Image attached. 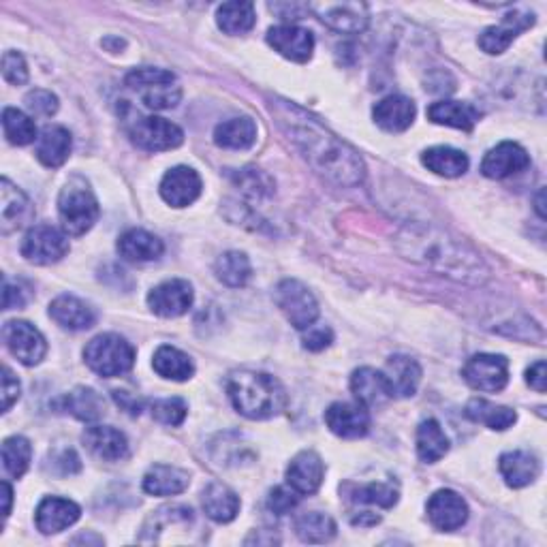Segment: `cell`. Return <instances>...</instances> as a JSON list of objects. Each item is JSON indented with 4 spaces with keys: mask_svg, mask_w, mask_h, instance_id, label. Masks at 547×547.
<instances>
[{
    "mask_svg": "<svg viewBox=\"0 0 547 547\" xmlns=\"http://www.w3.org/2000/svg\"><path fill=\"white\" fill-rule=\"evenodd\" d=\"M272 114L278 118L280 129L302 152L308 165L321 178L336 186H359L366 180V165L347 142L327 131L319 120L308 116L304 109L287 101L272 103Z\"/></svg>",
    "mask_w": 547,
    "mask_h": 547,
    "instance_id": "cell-1",
    "label": "cell"
},
{
    "mask_svg": "<svg viewBox=\"0 0 547 547\" xmlns=\"http://www.w3.org/2000/svg\"><path fill=\"white\" fill-rule=\"evenodd\" d=\"M398 253L417 265L466 285H481L488 265L477 250L453 233L424 223L406 225L396 236Z\"/></svg>",
    "mask_w": 547,
    "mask_h": 547,
    "instance_id": "cell-2",
    "label": "cell"
},
{
    "mask_svg": "<svg viewBox=\"0 0 547 547\" xmlns=\"http://www.w3.org/2000/svg\"><path fill=\"white\" fill-rule=\"evenodd\" d=\"M227 394L236 411L248 419H272L285 411L287 392L283 383L265 372L238 370L227 379Z\"/></svg>",
    "mask_w": 547,
    "mask_h": 547,
    "instance_id": "cell-3",
    "label": "cell"
},
{
    "mask_svg": "<svg viewBox=\"0 0 547 547\" xmlns=\"http://www.w3.org/2000/svg\"><path fill=\"white\" fill-rule=\"evenodd\" d=\"M99 214V201L84 178L75 176L62 186L58 195V216L67 236H84L95 227Z\"/></svg>",
    "mask_w": 547,
    "mask_h": 547,
    "instance_id": "cell-4",
    "label": "cell"
},
{
    "mask_svg": "<svg viewBox=\"0 0 547 547\" xmlns=\"http://www.w3.org/2000/svg\"><path fill=\"white\" fill-rule=\"evenodd\" d=\"M84 359L88 368L97 372L99 377L114 379L133 368L135 349L131 342L118 334H101L88 342L84 349Z\"/></svg>",
    "mask_w": 547,
    "mask_h": 547,
    "instance_id": "cell-5",
    "label": "cell"
},
{
    "mask_svg": "<svg viewBox=\"0 0 547 547\" xmlns=\"http://www.w3.org/2000/svg\"><path fill=\"white\" fill-rule=\"evenodd\" d=\"M133 92H137L139 99L144 101L148 109H171L176 107L182 99V88L176 80V75L165 69L142 67L135 69L124 80Z\"/></svg>",
    "mask_w": 547,
    "mask_h": 547,
    "instance_id": "cell-6",
    "label": "cell"
},
{
    "mask_svg": "<svg viewBox=\"0 0 547 547\" xmlns=\"http://www.w3.org/2000/svg\"><path fill=\"white\" fill-rule=\"evenodd\" d=\"M274 302L295 330L304 332L319 319V304L315 295L295 278H287L283 283H278L274 291Z\"/></svg>",
    "mask_w": 547,
    "mask_h": 547,
    "instance_id": "cell-7",
    "label": "cell"
},
{
    "mask_svg": "<svg viewBox=\"0 0 547 547\" xmlns=\"http://www.w3.org/2000/svg\"><path fill=\"white\" fill-rule=\"evenodd\" d=\"M69 238L65 231L52 225H35L26 231L22 240V257L35 265H52L69 253Z\"/></svg>",
    "mask_w": 547,
    "mask_h": 547,
    "instance_id": "cell-8",
    "label": "cell"
},
{
    "mask_svg": "<svg viewBox=\"0 0 547 547\" xmlns=\"http://www.w3.org/2000/svg\"><path fill=\"white\" fill-rule=\"evenodd\" d=\"M131 142L146 152H167L182 146L184 133L178 124L159 116H139L131 124Z\"/></svg>",
    "mask_w": 547,
    "mask_h": 547,
    "instance_id": "cell-9",
    "label": "cell"
},
{
    "mask_svg": "<svg viewBox=\"0 0 547 547\" xmlns=\"http://www.w3.org/2000/svg\"><path fill=\"white\" fill-rule=\"evenodd\" d=\"M462 377L477 392L496 394L500 389H505L509 381V362L503 355L479 353L464 364Z\"/></svg>",
    "mask_w": 547,
    "mask_h": 547,
    "instance_id": "cell-10",
    "label": "cell"
},
{
    "mask_svg": "<svg viewBox=\"0 0 547 547\" xmlns=\"http://www.w3.org/2000/svg\"><path fill=\"white\" fill-rule=\"evenodd\" d=\"M3 340L9 353L24 366L41 364L48 353V342L28 321H7L3 327Z\"/></svg>",
    "mask_w": 547,
    "mask_h": 547,
    "instance_id": "cell-11",
    "label": "cell"
},
{
    "mask_svg": "<svg viewBox=\"0 0 547 547\" xmlns=\"http://www.w3.org/2000/svg\"><path fill=\"white\" fill-rule=\"evenodd\" d=\"M308 9L317 15V18L330 26L340 35H359L364 33L370 13L368 5L364 3H312Z\"/></svg>",
    "mask_w": 547,
    "mask_h": 547,
    "instance_id": "cell-12",
    "label": "cell"
},
{
    "mask_svg": "<svg viewBox=\"0 0 547 547\" xmlns=\"http://www.w3.org/2000/svg\"><path fill=\"white\" fill-rule=\"evenodd\" d=\"M193 300H195L193 287L182 278L165 280V283L154 287L148 293L150 310L163 319H176L186 315L189 308L193 306Z\"/></svg>",
    "mask_w": 547,
    "mask_h": 547,
    "instance_id": "cell-13",
    "label": "cell"
},
{
    "mask_svg": "<svg viewBox=\"0 0 547 547\" xmlns=\"http://www.w3.org/2000/svg\"><path fill=\"white\" fill-rule=\"evenodd\" d=\"M325 424L340 439H362L370 430V413L362 402H334L325 411Z\"/></svg>",
    "mask_w": 547,
    "mask_h": 547,
    "instance_id": "cell-14",
    "label": "cell"
},
{
    "mask_svg": "<svg viewBox=\"0 0 547 547\" xmlns=\"http://www.w3.org/2000/svg\"><path fill=\"white\" fill-rule=\"evenodd\" d=\"M530 167L528 152L513 142H503L492 148L481 161V174L490 180H505L518 176Z\"/></svg>",
    "mask_w": 547,
    "mask_h": 547,
    "instance_id": "cell-15",
    "label": "cell"
},
{
    "mask_svg": "<svg viewBox=\"0 0 547 547\" xmlns=\"http://www.w3.org/2000/svg\"><path fill=\"white\" fill-rule=\"evenodd\" d=\"M535 24V15L533 13H524V11H513L509 15H505L503 22L498 26H490L481 33L479 37V48L490 54V56H498L509 50V45L518 39L520 33L528 30L530 26Z\"/></svg>",
    "mask_w": 547,
    "mask_h": 547,
    "instance_id": "cell-16",
    "label": "cell"
},
{
    "mask_svg": "<svg viewBox=\"0 0 547 547\" xmlns=\"http://www.w3.org/2000/svg\"><path fill=\"white\" fill-rule=\"evenodd\" d=\"M201 178L193 167L178 165L169 169L161 180V197L171 208H186L201 195Z\"/></svg>",
    "mask_w": 547,
    "mask_h": 547,
    "instance_id": "cell-17",
    "label": "cell"
},
{
    "mask_svg": "<svg viewBox=\"0 0 547 547\" xmlns=\"http://www.w3.org/2000/svg\"><path fill=\"white\" fill-rule=\"evenodd\" d=\"M428 520L436 530H443V533L462 528L468 520L466 500L453 490L434 492L428 500Z\"/></svg>",
    "mask_w": 547,
    "mask_h": 547,
    "instance_id": "cell-18",
    "label": "cell"
},
{
    "mask_svg": "<svg viewBox=\"0 0 547 547\" xmlns=\"http://www.w3.org/2000/svg\"><path fill=\"white\" fill-rule=\"evenodd\" d=\"M268 43L272 48L293 62H308L315 52V37L310 30L295 24H280L268 30Z\"/></svg>",
    "mask_w": 547,
    "mask_h": 547,
    "instance_id": "cell-19",
    "label": "cell"
},
{
    "mask_svg": "<svg viewBox=\"0 0 547 547\" xmlns=\"http://www.w3.org/2000/svg\"><path fill=\"white\" fill-rule=\"evenodd\" d=\"M35 218V208L30 199L13 186L7 178L0 182V231L13 233L26 227Z\"/></svg>",
    "mask_w": 547,
    "mask_h": 547,
    "instance_id": "cell-20",
    "label": "cell"
},
{
    "mask_svg": "<svg viewBox=\"0 0 547 547\" xmlns=\"http://www.w3.org/2000/svg\"><path fill=\"white\" fill-rule=\"evenodd\" d=\"M82 509L69 498L48 496L37 507V528L43 535H56L80 520Z\"/></svg>",
    "mask_w": 547,
    "mask_h": 547,
    "instance_id": "cell-21",
    "label": "cell"
},
{
    "mask_svg": "<svg viewBox=\"0 0 547 547\" xmlns=\"http://www.w3.org/2000/svg\"><path fill=\"white\" fill-rule=\"evenodd\" d=\"M325 477V464L319 453L300 451L287 466V483L298 494H315Z\"/></svg>",
    "mask_w": 547,
    "mask_h": 547,
    "instance_id": "cell-22",
    "label": "cell"
},
{
    "mask_svg": "<svg viewBox=\"0 0 547 547\" xmlns=\"http://www.w3.org/2000/svg\"><path fill=\"white\" fill-rule=\"evenodd\" d=\"M82 441L92 456L103 462H120L129 456V441L112 426H92L84 432Z\"/></svg>",
    "mask_w": 547,
    "mask_h": 547,
    "instance_id": "cell-23",
    "label": "cell"
},
{
    "mask_svg": "<svg viewBox=\"0 0 547 547\" xmlns=\"http://www.w3.org/2000/svg\"><path fill=\"white\" fill-rule=\"evenodd\" d=\"M417 116L415 103L404 95H389L372 109V118L387 133H402L413 124Z\"/></svg>",
    "mask_w": 547,
    "mask_h": 547,
    "instance_id": "cell-24",
    "label": "cell"
},
{
    "mask_svg": "<svg viewBox=\"0 0 547 547\" xmlns=\"http://www.w3.org/2000/svg\"><path fill=\"white\" fill-rule=\"evenodd\" d=\"M50 317L65 330L71 332H82L90 330L97 321L95 308L86 304L84 300L75 298V295H60L50 304Z\"/></svg>",
    "mask_w": 547,
    "mask_h": 547,
    "instance_id": "cell-25",
    "label": "cell"
},
{
    "mask_svg": "<svg viewBox=\"0 0 547 547\" xmlns=\"http://www.w3.org/2000/svg\"><path fill=\"white\" fill-rule=\"evenodd\" d=\"M118 253L129 263H150L163 257L165 246L146 229H129L118 240Z\"/></svg>",
    "mask_w": 547,
    "mask_h": 547,
    "instance_id": "cell-26",
    "label": "cell"
},
{
    "mask_svg": "<svg viewBox=\"0 0 547 547\" xmlns=\"http://www.w3.org/2000/svg\"><path fill=\"white\" fill-rule=\"evenodd\" d=\"M351 392L357 398V402H362L366 409L368 406H385L394 398L385 374L374 368H359L353 372Z\"/></svg>",
    "mask_w": 547,
    "mask_h": 547,
    "instance_id": "cell-27",
    "label": "cell"
},
{
    "mask_svg": "<svg viewBox=\"0 0 547 547\" xmlns=\"http://www.w3.org/2000/svg\"><path fill=\"white\" fill-rule=\"evenodd\" d=\"M500 475H503L505 483L509 488H526L533 483L539 473H541V464L537 460L535 453L530 451H509L500 456L498 462Z\"/></svg>",
    "mask_w": 547,
    "mask_h": 547,
    "instance_id": "cell-28",
    "label": "cell"
},
{
    "mask_svg": "<svg viewBox=\"0 0 547 547\" xmlns=\"http://www.w3.org/2000/svg\"><path fill=\"white\" fill-rule=\"evenodd\" d=\"M385 379L392 389L394 398H411L415 396L421 381V366L409 355H394L387 359Z\"/></svg>",
    "mask_w": 547,
    "mask_h": 547,
    "instance_id": "cell-29",
    "label": "cell"
},
{
    "mask_svg": "<svg viewBox=\"0 0 547 547\" xmlns=\"http://www.w3.org/2000/svg\"><path fill=\"white\" fill-rule=\"evenodd\" d=\"M71 148H73L71 133L65 127H60V124H52V127H45L39 133L35 154L45 167L56 169L67 163Z\"/></svg>",
    "mask_w": 547,
    "mask_h": 547,
    "instance_id": "cell-30",
    "label": "cell"
},
{
    "mask_svg": "<svg viewBox=\"0 0 547 547\" xmlns=\"http://www.w3.org/2000/svg\"><path fill=\"white\" fill-rule=\"evenodd\" d=\"M201 505L212 522L227 524L231 520H236V515L240 513V496L231 488H227L225 483L214 481L203 490Z\"/></svg>",
    "mask_w": 547,
    "mask_h": 547,
    "instance_id": "cell-31",
    "label": "cell"
},
{
    "mask_svg": "<svg viewBox=\"0 0 547 547\" xmlns=\"http://www.w3.org/2000/svg\"><path fill=\"white\" fill-rule=\"evenodd\" d=\"M428 118L434 124H445L460 131H473L479 122V109L462 101H436L428 107Z\"/></svg>",
    "mask_w": 547,
    "mask_h": 547,
    "instance_id": "cell-32",
    "label": "cell"
},
{
    "mask_svg": "<svg viewBox=\"0 0 547 547\" xmlns=\"http://www.w3.org/2000/svg\"><path fill=\"white\" fill-rule=\"evenodd\" d=\"M191 477L182 468L154 464L144 477V492L150 496H176L189 488Z\"/></svg>",
    "mask_w": 547,
    "mask_h": 547,
    "instance_id": "cell-33",
    "label": "cell"
},
{
    "mask_svg": "<svg viewBox=\"0 0 547 547\" xmlns=\"http://www.w3.org/2000/svg\"><path fill=\"white\" fill-rule=\"evenodd\" d=\"M214 142L218 148H225V150L253 148L257 142V124L246 116L225 120L216 127Z\"/></svg>",
    "mask_w": 547,
    "mask_h": 547,
    "instance_id": "cell-34",
    "label": "cell"
},
{
    "mask_svg": "<svg viewBox=\"0 0 547 547\" xmlns=\"http://www.w3.org/2000/svg\"><path fill=\"white\" fill-rule=\"evenodd\" d=\"M421 163H424L432 174L443 178H458L468 171V156L462 150L449 146H434L421 154Z\"/></svg>",
    "mask_w": 547,
    "mask_h": 547,
    "instance_id": "cell-35",
    "label": "cell"
},
{
    "mask_svg": "<svg viewBox=\"0 0 547 547\" xmlns=\"http://www.w3.org/2000/svg\"><path fill=\"white\" fill-rule=\"evenodd\" d=\"M464 415L468 419L477 421V424H483L490 430H498V432L509 430L515 421H518V413L509 409V406H500V404L481 400V398H475V400L468 402L466 409H464Z\"/></svg>",
    "mask_w": 547,
    "mask_h": 547,
    "instance_id": "cell-36",
    "label": "cell"
},
{
    "mask_svg": "<svg viewBox=\"0 0 547 547\" xmlns=\"http://www.w3.org/2000/svg\"><path fill=\"white\" fill-rule=\"evenodd\" d=\"M152 366L167 381H189L195 374L193 359L184 351H180L176 347H169V345H163V347L156 349Z\"/></svg>",
    "mask_w": 547,
    "mask_h": 547,
    "instance_id": "cell-37",
    "label": "cell"
},
{
    "mask_svg": "<svg viewBox=\"0 0 547 547\" xmlns=\"http://www.w3.org/2000/svg\"><path fill=\"white\" fill-rule=\"evenodd\" d=\"M449 439L436 419L421 421L417 428V456L421 462L434 464L447 456Z\"/></svg>",
    "mask_w": 547,
    "mask_h": 547,
    "instance_id": "cell-38",
    "label": "cell"
},
{
    "mask_svg": "<svg viewBox=\"0 0 547 547\" xmlns=\"http://www.w3.org/2000/svg\"><path fill=\"white\" fill-rule=\"evenodd\" d=\"M257 22L255 5L242 3V0H233V3H225L216 11V24L227 35H246L248 30H253Z\"/></svg>",
    "mask_w": 547,
    "mask_h": 547,
    "instance_id": "cell-39",
    "label": "cell"
},
{
    "mask_svg": "<svg viewBox=\"0 0 547 547\" xmlns=\"http://www.w3.org/2000/svg\"><path fill=\"white\" fill-rule=\"evenodd\" d=\"M62 409L80 421H99L105 415V400L90 387H75L71 394L62 398Z\"/></svg>",
    "mask_w": 547,
    "mask_h": 547,
    "instance_id": "cell-40",
    "label": "cell"
},
{
    "mask_svg": "<svg viewBox=\"0 0 547 547\" xmlns=\"http://www.w3.org/2000/svg\"><path fill=\"white\" fill-rule=\"evenodd\" d=\"M216 278L221 280L223 285L231 289H240L244 287L250 276H253V265H250V259L244 253H238V250H229V253L221 255L214 265Z\"/></svg>",
    "mask_w": 547,
    "mask_h": 547,
    "instance_id": "cell-41",
    "label": "cell"
},
{
    "mask_svg": "<svg viewBox=\"0 0 547 547\" xmlns=\"http://www.w3.org/2000/svg\"><path fill=\"white\" fill-rule=\"evenodd\" d=\"M295 533L304 543H327L336 537V522L327 513L310 511L295 520Z\"/></svg>",
    "mask_w": 547,
    "mask_h": 547,
    "instance_id": "cell-42",
    "label": "cell"
},
{
    "mask_svg": "<svg viewBox=\"0 0 547 547\" xmlns=\"http://www.w3.org/2000/svg\"><path fill=\"white\" fill-rule=\"evenodd\" d=\"M3 131L13 146H28L39 139L35 120L15 107L3 109Z\"/></svg>",
    "mask_w": 547,
    "mask_h": 547,
    "instance_id": "cell-43",
    "label": "cell"
},
{
    "mask_svg": "<svg viewBox=\"0 0 547 547\" xmlns=\"http://www.w3.org/2000/svg\"><path fill=\"white\" fill-rule=\"evenodd\" d=\"M30 458H33V447H30L28 439H24V436H9V439H5L3 464L13 479H20L28 471Z\"/></svg>",
    "mask_w": 547,
    "mask_h": 547,
    "instance_id": "cell-44",
    "label": "cell"
},
{
    "mask_svg": "<svg viewBox=\"0 0 547 547\" xmlns=\"http://www.w3.org/2000/svg\"><path fill=\"white\" fill-rule=\"evenodd\" d=\"M351 498L357 505L362 503L392 509L398 503V490L394 486H389V483H368V486L357 488Z\"/></svg>",
    "mask_w": 547,
    "mask_h": 547,
    "instance_id": "cell-45",
    "label": "cell"
},
{
    "mask_svg": "<svg viewBox=\"0 0 547 547\" xmlns=\"http://www.w3.org/2000/svg\"><path fill=\"white\" fill-rule=\"evenodd\" d=\"M236 182L242 189V193H246L253 199H263L274 193L272 178L268 174H263L261 169H242L236 176Z\"/></svg>",
    "mask_w": 547,
    "mask_h": 547,
    "instance_id": "cell-46",
    "label": "cell"
},
{
    "mask_svg": "<svg viewBox=\"0 0 547 547\" xmlns=\"http://www.w3.org/2000/svg\"><path fill=\"white\" fill-rule=\"evenodd\" d=\"M152 417L163 426H180L186 419V402L182 398H165L152 404Z\"/></svg>",
    "mask_w": 547,
    "mask_h": 547,
    "instance_id": "cell-47",
    "label": "cell"
},
{
    "mask_svg": "<svg viewBox=\"0 0 547 547\" xmlns=\"http://www.w3.org/2000/svg\"><path fill=\"white\" fill-rule=\"evenodd\" d=\"M26 107L30 109V114L43 116V118H52L58 112V97L52 95L50 90H30L26 95Z\"/></svg>",
    "mask_w": 547,
    "mask_h": 547,
    "instance_id": "cell-48",
    "label": "cell"
},
{
    "mask_svg": "<svg viewBox=\"0 0 547 547\" xmlns=\"http://www.w3.org/2000/svg\"><path fill=\"white\" fill-rule=\"evenodd\" d=\"M3 77L13 84V86H22L28 82V67H26V60L20 52H5L3 56Z\"/></svg>",
    "mask_w": 547,
    "mask_h": 547,
    "instance_id": "cell-49",
    "label": "cell"
},
{
    "mask_svg": "<svg viewBox=\"0 0 547 547\" xmlns=\"http://www.w3.org/2000/svg\"><path fill=\"white\" fill-rule=\"evenodd\" d=\"M300 503V494L293 488H274L268 496V507L276 515H287L291 513Z\"/></svg>",
    "mask_w": 547,
    "mask_h": 547,
    "instance_id": "cell-50",
    "label": "cell"
},
{
    "mask_svg": "<svg viewBox=\"0 0 547 547\" xmlns=\"http://www.w3.org/2000/svg\"><path fill=\"white\" fill-rule=\"evenodd\" d=\"M28 298H30V293L24 287V283H20V280H9L5 276V283H3V308L5 310L24 308L28 304Z\"/></svg>",
    "mask_w": 547,
    "mask_h": 547,
    "instance_id": "cell-51",
    "label": "cell"
},
{
    "mask_svg": "<svg viewBox=\"0 0 547 547\" xmlns=\"http://www.w3.org/2000/svg\"><path fill=\"white\" fill-rule=\"evenodd\" d=\"M304 349L308 351H323L327 349L334 342V332L330 330V327H315V325H310L308 330H304Z\"/></svg>",
    "mask_w": 547,
    "mask_h": 547,
    "instance_id": "cell-52",
    "label": "cell"
},
{
    "mask_svg": "<svg viewBox=\"0 0 547 547\" xmlns=\"http://www.w3.org/2000/svg\"><path fill=\"white\" fill-rule=\"evenodd\" d=\"M22 394V385L18 377L11 372L9 366L3 368V413H9L11 406L20 400Z\"/></svg>",
    "mask_w": 547,
    "mask_h": 547,
    "instance_id": "cell-53",
    "label": "cell"
},
{
    "mask_svg": "<svg viewBox=\"0 0 547 547\" xmlns=\"http://www.w3.org/2000/svg\"><path fill=\"white\" fill-rule=\"evenodd\" d=\"M526 381H528V385H530V387L537 389L539 394H543V392H545L547 368H545V362H543V359H541V362H535L533 366H530V368L526 370Z\"/></svg>",
    "mask_w": 547,
    "mask_h": 547,
    "instance_id": "cell-54",
    "label": "cell"
},
{
    "mask_svg": "<svg viewBox=\"0 0 547 547\" xmlns=\"http://www.w3.org/2000/svg\"><path fill=\"white\" fill-rule=\"evenodd\" d=\"M54 466H62L60 468V475H75L77 471H80V458H77V453L73 449H65L60 451V458H54Z\"/></svg>",
    "mask_w": 547,
    "mask_h": 547,
    "instance_id": "cell-55",
    "label": "cell"
},
{
    "mask_svg": "<svg viewBox=\"0 0 547 547\" xmlns=\"http://www.w3.org/2000/svg\"><path fill=\"white\" fill-rule=\"evenodd\" d=\"M114 398H116V402L122 406L124 411H129V413H133V415L142 413V402H139L137 398H133L129 392H120V389H116Z\"/></svg>",
    "mask_w": 547,
    "mask_h": 547,
    "instance_id": "cell-56",
    "label": "cell"
},
{
    "mask_svg": "<svg viewBox=\"0 0 547 547\" xmlns=\"http://www.w3.org/2000/svg\"><path fill=\"white\" fill-rule=\"evenodd\" d=\"M3 500H5V507H3V515L5 518H9L11 513V500H13V490L7 481H3Z\"/></svg>",
    "mask_w": 547,
    "mask_h": 547,
    "instance_id": "cell-57",
    "label": "cell"
}]
</instances>
